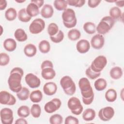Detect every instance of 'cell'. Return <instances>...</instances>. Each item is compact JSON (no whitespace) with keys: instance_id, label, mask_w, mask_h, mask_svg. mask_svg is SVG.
<instances>
[{"instance_id":"cell-1","label":"cell","mask_w":124,"mask_h":124,"mask_svg":"<svg viewBox=\"0 0 124 124\" xmlns=\"http://www.w3.org/2000/svg\"><path fill=\"white\" fill-rule=\"evenodd\" d=\"M24 75L23 70L19 67L13 68L8 79L9 88L14 93H17L22 89L21 79Z\"/></svg>"},{"instance_id":"cell-2","label":"cell","mask_w":124,"mask_h":124,"mask_svg":"<svg viewBox=\"0 0 124 124\" xmlns=\"http://www.w3.org/2000/svg\"><path fill=\"white\" fill-rule=\"evenodd\" d=\"M62 22L64 26L68 28H72L76 26L77 19L74 10L71 8H67L62 13Z\"/></svg>"},{"instance_id":"cell-3","label":"cell","mask_w":124,"mask_h":124,"mask_svg":"<svg viewBox=\"0 0 124 124\" xmlns=\"http://www.w3.org/2000/svg\"><path fill=\"white\" fill-rule=\"evenodd\" d=\"M115 22V20L110 16H104L98 24L97 27H96V31L98 34H105L112 28Z\"/></svg>"},{"instance_id":"cell-4","label":"cell","mask_w":124,"mask_h":124,"mask_svg":"<svg viewBox=\"0 0 124 124\" xmlns=\"http://www.w3.org/2000/svg\"><path fill=\"white\" fill-rule=\"evenodd\" d=\"M60 85L64 93L68 95H73L76 92V86L72 78L69 76L62 77L60 80Z\"/></svg>"},{"instance_id":"cell-5","label":"cell","mask_w":124,"mask_h":124,"mask_svg":"<svg viewBox=\"0 0 124 124\" xmlns=\"http://www.w3.org/2000/svg\"><path fill=\"white\" fill-rule=\"evenodd\" d=\"M67 106L71 112L76 115H80L83 110V107L80 100L76 97H72L69 99Z\"/></svg>"},{"instance_id":"cell-6","label":"cell","mask_w":124,"mask_h":124,"mask_svg":"<svg viewBox=\"0 0 124 124\" xmlns=\"http://www.w3.org/2000/svg\"><path fill=\"white\" fill-rule=\"evenodd\" d=\"M108 62L106 57L103 55H99L96 57L92 62L90 67L95 72H101L105 67Z\"/></svg>"},{"instance_id":"cell-7","label":"cell","mask_w":124,"mask_h":124,"mask_svg":"<svg viewBox=\"0 0 124 124\" xmlns=\"http://www.w3.org/2000/svg\"><path fill=\"white\" fill-rule=\"evenodd\" d=\"M45 21L40 18L34 19L29 26L30 32L33 34H37L41 33L45 28Z\"/></svg>"},{"instance_id":"cell-8","label":"cell","mask_w":124,"mask_h":124,"mask_svg":"<svg viewBox=\"0 0 124 124\" xmlns=\"http://www.w3.org/2000/svg\"><path fill=\"white\" fill-rule=\"evenodd\" d=\"M115 114L114 109L110 106H107L100 109L98 112V116L102 121L107 122L110 120Z\"/></svg>"},{"instance_id":"cell-9","label":"cell","mask_w":124,"mask_h":124,"mask_svg":"<svg viewBox=\"0 0 124 124\" xmlns=\"http://www.w3.org/2000/svg\"><path fill=\"white\" fill-rule=\"evenodd\" d=\"M0 120L3 124H12L14 121L13 111L8 108H2L0 111Z\"/></svg>"},{"instance_id":"cell-10","label":"cell","mask_w":124,"mask_h":124,"mask_svg":"<svg viewBox=\"0 0 124 124\" xmlns=\"http://www.w3.org/2000/svg\"><path fill=\"white\" fill-rule=\"evenodd\" d=\"M15 97L6 91H1L0 92V103L2 105L13 106L16 103Z\"/></svg>"},{"instance_id":"cell-11","label":"cell","mask_w":124,"mask_h":124,"mask_svg":"<svg viewBox=\"0 0 124 124\" xmlns=\"http://www.w3.org/2000/svg\"><path fill=\"white\" fill-rule=\"evenodd\" d=\"M61 105V100L59 98H54L45 105L44 109L46 113H52L58 110Z\"/></svg>"},{"instance_id":"cell-12","label":"cell","mask_w":124,"mask_h":124,"mask_svg":"<svg viewBox=\"0 0 124 124\" xmlns=\"http://www.w3.org/2000/svg\"><path fill=\"white\" fill-rule=\"evenodd\" d=\"M25 80L26 84L32 89L37 88L40 86V79L32 73L27 74L25 77Z\"/></svg>"},{"instance_id":"cell-13","label":"cell","mask_w":124,"mask_h":124,"mask_svg":"<svg viewBox=\"0 0 124 124\" xmlns=\"http://www.w3.org/2000/svg\"><path fill=\"white\" fill-rule=\"evenodd\" d=\"M90 43L93 48L98 50L102 48L104 46L105 39L103 35L97 34L92 37Z\"/></svg>"},{"instance_id":"cell-14","label":"cell","mask_w":124,"mask_h":124,"mask_svg":"<svg viewBox=\"0 0 124 124\" xmlns=\"http://www.w3.org/2000/svg\"><path fill=\"white\" fill-rule=\"evenodd\" d=\"M76 49L81 54L86 53L90 49V44L87 40L81 39L77 43Z\"/></svg>"},{"instance_id":"cell-15","label":"cell","mask_w":124,"mask_h":124,"mask_svg":"<svg viewBox=\"0 0 124 124\" xmlns=\"http://www.w3.org/2000/svg\"><path fill=\"white\" fill-rule=\"evenodd\" d=\"M43 89L45 94L51 96L56 93L57 91V85L53 82H48L44 84Z\"/></svg>"},{"instance_id":"cell-16","label":"cell","mask_w":124,"mask_h":124,"mask_svg":"<svg viewBox=\"0 0 124 124\" xmlns=\"http://www.w3.org/2000/svg\"><path fill=\"white\" fill-rule=\"evenodd\" d=\"M83 103L86 105L92 103L94 99V93L93 88L86 92H80Z\"/></svg>"},{"instance_id":"cell-17","label":"cell","mask_w":124,"mask_h":124,"mask_svg":"<svg viewBox=\"0 0 124 124\" xmlns=\"http://www.w3.org/2000/svg\"><path fill=\"white\" fill-rule=\"evenodd\" d=\"M54 14L53 7L48 4L44 5L40 11L41 16L45 18H49L51 17Z\"/></svg>"},{"instance_id":"cell-18","label":"cell","mask_w":124,"mask_h":124,"mask_svg":"<svg viewBox=\"0 0 124 124\" xmlns=\"http://www.w3.org/2000/svg\"><path fill=\"white\" fill-rule=\"evenodd\" d=\"M41 70V76L45 79H52L56 76V72L53 68L46 67Z\"/></svg>"},{"instance_id":"cell-19","label":"cell","mask_w":124,"mask_h":124,"mask_svg":"<svg viewBox=\"0 0 124 124\" xmlns=\"http://www.w3.org/2000/svg\"><path fill=\"white\" fill-rule=\"evenodd\" d=\"M3 46L6 51L8 52H13L16 48L17 44L15 40L9 38L6 39L4 41Z\"/></svg>"},{"instance_id":"cell-20","label":"cell","mask_w":124,"mask_h":124,"mask_svg":"<svg viewBox=\"0 0 124 124\" xmlns=\"http://www.w3.org/2000/svg\"><path fill=\"white\" fill-rule=\"evenodd\" d=\"M26 9L27 14L31 17L36 16L40 14L39 8L35 4L31 2L27 5Z\"/></svg>"},{"instance_id":"cell-21","label":"cell","mask_w":124,"mask_h":124,"mask_svg":"<svg viewBox=\"0 0 124 124\" xmlns=\"http://www.w3.org/2000/svg\"><path fill=\"white\" fill-rule=\"evenodd\" d=\"M23 51L24 54L28 57H32L37 53V48L34 45L28 44L25 46Z\"/></svg>"},{"instance_id":"cell-22","label":"cell","mask_w":124,"mask_h":124,"mask_svg":"<svg viewBox=\"0 0 124 124\" xmlns=\"http://www.w3.org/2000/svg\"><path fill=\"white\" fill-rule=\"evenodd\" d=\"M78 86L80 92H86L92 88L90 81L86 78H82L79 80Z\"/></svg>"},{"instance_id":"cell-23","label":"cell","mask_w":124,"mask_h":124,"mask_svg":"<svg viewBox=\"0 0 124 124\" xmlns=\"http://www.w3.org/2000/svg\"><path fill=\"white\" fill-rule=\"evenodd\" d=\"M109 75L111 78L117 80L120 79L123 75L122 69L119 66H115L112 67L110 71Z\"/></svg>"},{"instance_id":"cell-24","label":"cell","mask_w":124,"mask_h":124,"mask_svg":"<svg viewBox=\"0 0 124 124\" xmlns=\"http://www.w3.org/2000/svg\"><path fill=\"white\" fill-rule=\"evenodd\" d=\"M14 37L16 39L20 42H24L28 39V35L25 31L21 28L17 29L14 32Z\"/></svg>"},{"instance_id":"cell-25","label":"cell","mask_w":124,"mask_h":124,"mask_svg":"<svg viewBox=\"0 0 124 124\" xmlns=\"http://www.w3.org/2000/svg\"><path fill=\"white\" fill-rule=\"evenodd\" d=\"M96 113L94 109L92 108H87L85 109L82 113V118L85 121H93L95 117Z\"/></svg>"},{"instance_id":"cell-26","label":"cell","mask_w":124,"mask_h":124,"mask_svg":"<svg viewBox=\"0 0 124 124\" xmlns=\"http://www.w3.org/2000/svg\"><path fill=\"white\" fill-rule=\"evenodd\" d=\"M29 98L31 101L33 103H39L43 98L42 93L40 90H39L33 91L31 93H30Z\"/></svg>"},{"instance_id":"cell-27","label":"cell","mask_w":124,"mask_h":124,"mask_svg":"<svg viewBox=\"0 0 124 124\" xmlns=\"http://www.w3.org/2000/svg\"><path fill=\"white\" fill-rule=\"evenodd\" d=\"M17 17L18 20L22 22H28L31 19V17L27 14L25 8H22L18 11Z\"/></svg>"},{"instance_id":"cell-28","label":"cell","mask_w":124,"mask_h":124,"mask_svg":"<svg viewBox=\"0 0 124 124\" xmlns=\"http://www.w3.org/2000/svg\"><path fill=\"white\" fill-rule=\"evenodd\" d=\"M30 92L29 90L25 87H22L21 90L16 93L17 98L21 101H25L30 97Z\"/></svg>"},{"instance_id":"cell-29","label":"cell","mask_w":124,"mask_h":124,"mask_svg":"<svg viewBox=\"0 0 124 124\" xmlns=\"http://www.w3.org/2000/svg\"><path fill=\"white\" fill-rule=\"evenodd\" d=\"M105 97L107 101L109 102H113L117 99V92L114 89H109L106 91Z\"/></svg>"},{"instance_id":"cell-30","label":"cell","mask_w":124,"mask_h":124,"mask_svg":"<svg viewBox=\"0 0 124 124\" xmlns=\"http://www.w3.org/2000/svg\"><path fill=\"white\" fill-rule=\"evenodd\" d=\"M109 16L114 20L120 19L122 16L121 10L120 8L117 6H113L111 7L109 10Z\"/></svg>"},{"instance_id":"cell-31","label":"cell","mask_w":124,"mask_h":124,"mask_svg":"<svg viewBox=\"0 0 124 124\" xmlns=\"http://www.w3.org/2000/svg\"><path fill=\"white\" fill-rule=\"evenodd\" d=\"M107 86V81L103 78L97 79L94 83L95 89L98 91H102L105 89Z\"/></svg>"},{"instance_id":"cell-32","label":"cell","mask_w":124,"mask_h":124,"mask_svg":"<svg viewBox=\"0 0 124 124\" xmlns=\"http://www.w3.org/2000/svg\"><path fill=\"white\" fill-rule=\"evenodd\" d=\"M31 113L30 109L29 107L26 105H23L20 106L17 110V115L22 118L28 117Z\"/></svg>"},{"instance_id":"cell-33","label":"cell","mask_w":124,"mask_h":124,"mask_svg":"<svg viewBox=\"0 0 124 124\" xmlns=\"http://www.w3.org/2000/svg\"><path fill=\"white\" fill-rule=\"evenodd\" d=\"M38 47L41 53L46 54L49 52L50 50V45L48 41L46 40H43L39 43Z\"/></svg>"},{"instance_id":"cell-34","label":"cell","mask_w":124,"mask_h":124,"mask_svg":"<svg viewBox=\"0 0 124 124\" xmlns=\"http://www.w3.org/2000/svg\"><path fill=\"white\" fill-rule=\"evenodd\" d=\"M17 14L16 10L14 8L10 7L6 10L5 12V17L6 19L10 21L14 20L17 17Z\"/></svg>"},{"instance_id":"cell-35","label":"cell","mask_w":124,"mask_h":124,"mask_svg":"<svg viewBox=\"0 0 124 124\" xmlns=\"http://www.w3.org/2000/svg\"><path fill=\"white\" fill-rule=\"evenodd\" d=\"M83 28L85 32L89 34H93L96 32L95 25L92 22H87L85 23Z\"/></svg>"},{"instance_id":"cell-36","label":"cell","mask_w":124,"mask_h":124,"mask_svg":"<svg viewBox=\"0 0 124 124\" xmlns=\"http://www.w3.org/2000/svg\"><path fill=\"white\" fill-rule=\"evenodd\" d=\"M81 36L80 31L76 29H72L70 30L67 33V36L69 40L71 41H76L79 39Z\"/></svg>"},{"instance_id":"cell-37","label":"cell","mask_w":124,"mask_h":124,"mask_svg":"<svg viewBox=\"0 0 124 124\" xmlns=\"http://www.w3.org/2000/svg\"><path fill=\"white\" fill-rule=\"evenodd\" d=\"M55 8L58 11H64L67 9V2L65 0H55L53 2Z\"/></svg>"},{"instance_id":"cell-38","label":"cell","mask_w":124,"mask_h":124,"mask_svg":"<svg viewBox=\"0 0 124 124\" xmlns=\"http://www.w3.org/2000/svg\"><path fill=\"white\" fill-rule=\"evenodd\" d=\"M31 113L33 118H39L41 114V108L39 105L37 104H33L30 109Z\"/></svg>"},{"instance_id":"cell-39","label":"cell","mask_w":124,"mask_h":124,"mask_svg":"<svg viewBox=\"0 0 124 124\" xmlns=\"http://www.w3.org/2000/svg\"><path fill=\"white\" fill-rule=\"evenodd\" d=\"M59 27L54 22L50 23L47 29V31L49 36H53L55 35L59 31Z\"/></svg>"},{"instance_id":"cell-40","label":"cell","mask_w":124,"mask_h":124,"mask_svg":"<svg viewBox=\"0 0 124 124\" xmlns=\"http://www.w3.org/2000/svg\"><path fill=\"white\" fill-rule=\"evenodd\" d=\"M49 122L51 124H61L63 122V118L59 114H54L50 117Z\"/></svg>"},{"instance_id":"cell-41","label":"cell","mask_w":124,"mask_h":124,"mask_svg":"<svg viewBox=\"0 0 124 124\" xmlns=\"http://www.w3.org/2000/svg\"><path fill=\"white\" fill-rule=\"evenodd\" d=\"M64 33L61 31L59 30L58 32L54 36H49L50 40L54 43H59L61 42L64 38Z\"/></svg>"},{"instance_id":"cell-42","label":"cell","mask_w":124,"mask_h":124,"mask_svg":"<svg viewBox=\"0 0 124 124\" xmlns=\"http://www.w3.org/2000/svg\"><path fill=\"white\" fill-rule=\"evenodd\" d=\"M85 74L86 76L89 78L91 79H94L98 78L100 76L101 72L98 73V72H95L93 71V70H92V69L90 66L86 70Z\"/></svg>"},{"instance_id":"cell-43","label":"cell","mask_w":124,"mask_h":124,"mask_svg":"<svg viewBox=\"0 0 124 124\" xmlns=\"http://www.w3.org/2000/svg\"><path fill=\"white\" fill-rule=\"evenodd\" d=\"M10 62V57L6 53L1 52L0 53V65L5 66Z\"/></svg>"},{"instance_id":"cell-44","label":"cell","mask_w":124,"mask_h":124,"mask_svg":"<svg viewBox=\"0 0 124 124\" xmlns=\"http://www.w3.org/2000/svg\"><path fill=\"white\" fill-rule=\"evenodd\" d=\"M66 1L69 5L76 7H81L85 3V0H67Z\"/></svg>"},{"instance_id":"cell-45","label":"cell","mask_w":124,"mask_h":124,"mask_svg":"<svg viewBox=\"0 0 124 124\" xmlns=\"http://www.w3.org/2000/svg\"><path fill=\"white\" fill-rule=\"evenodd\" d=\"M65 124H79L78 119L73 116L69 115L66 117L64 121Z\"/></svg>"},{"instance_id":"cell-46","label":"cell","mask_w":124,"mask_h":124,"mask_svg":"<svg viewBox=\"0 0 124 124\" xmlns=\"http://www.w3.org/2000/svg\"><path fill=\"white\" fill-rule=\"evenodd\" d=\"M100 0H89L88 1V5L92 8L97 7L101 2Z\"/></svg>"},{"instance_id":"cell-47","label":"cell","mask_w":124,"mask_h":124,"mask_svg":"<svg viewBox=\"0 0 124 124\" xmlns=\"http://www.w3.org/2000/svg\"><path fill=\"white\" fill-rule=\"evenodd\" d=\"M53 64L49 60H45L42 62L41 65V69L46 68V67H51L53 68Z\"/></svg>"},{"instance_id":"cell-48","label":"cell","mask_w":124,"mask_h":124,"mask_svg":"<svg viewBox=\"0 0 124 124\" xmlns=\"http://www.w3.org/2000/svg\"><path fill=\"white\" fill-rule=\"evenodd\" d=\"M31 2L35 4L40 8L43 5L44 3V0H31Z\"/></svg>"},{"instance_id":"cell-49","label":"cell","mask_w":124,"mask_h":124,"mask_svg":"<svg viewBox=\"0 0 124 124\" xmlns=\"http://www.w3.org/2000/svg\"><path fill=\"white\" fill-rule=\"evenodd\" d=\"M7 5V1L5 0H0V10L2 11L4 10Z\"/></svg>"},{"instance_id":"cell-50","label":"cell","mask_w":124,"mask_h":124,"mask_svg":"<svg viewBox=\"0 0 124 124\" xmlns=\"http://www.w3.org/2000/svg\"><path fill=\"white\" fill-rule=\"evenodd\" d=\"M15 124H28V122L26 121V120H25L24 119V118H22L20 117V118L17 119L16 122H15Z\"/></svg>"},{"instance_id":"cell-51","label":"cell","mask_w":124,"mask_h":124,"mask_svg":"<svg viewBox=\"0 0 124 124\" xmlns=\"http://www.w3.org/2000/svg\"><path fill=\"white\" fill-rule=\"evenodd\" d=\"M115 4L118 7H123L124 6V0H116Z\"/></svg>"},{"instance_id":"cell-52","label":"cell","mask_w":124,"mask_h":124,"mask_svg":"<svg viewBox=\"0 0 124 124\" xmlns=\"http://www.w3.org/2000/svg\"><path fill=\"white\" fill-rule=\"evenodd\" d=\"M16 2H17L18 3H22V2H24L25 1V0H22V1H18V0H15Z\"/></svg>"},{"instance_id":"cell-53","label":"cell","mask_w":124,"mask_h":124,"mask_svg":"<svg viewBox=\"0 0 124 124\" xmlns=\"http://www.w3.org/2000/svg\"><path fill=\"white\" fill-rule=\"evenodd\" d=\"M0 28H1V33H0V35L2 34V31H3V30H2V27L1 25H0Z\"/></svg>"}]
</instances>
